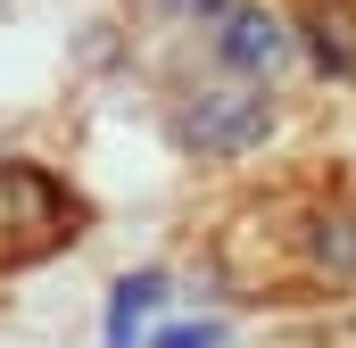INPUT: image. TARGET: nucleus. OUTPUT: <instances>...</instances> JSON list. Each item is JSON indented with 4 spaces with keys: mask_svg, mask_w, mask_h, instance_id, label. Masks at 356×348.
Here are the masks:
<instances>
[{
    "mask_svg": "<svg viewBox=\"0 0 356 348\" xmlns=\"http://www.w3.org/2000/svg\"><path fill=\"white\" fill-rule=\"evenodd\" d=\"M216 50H224V67H273L282 50H290V33H282V17H266V8H232L224 17V33H216Z\"/></svg>",
    "mask_w": 356,
    "mask_h": 348,
    "instance_id": "2",
    "label": "nucleus"
},
{
    "mask_svg": "<svg viewBox=\"0 0 356 348\" xmlns=\"http://www.w3.org/2000/svg\"><path fill=\"white\" fill-rule=\"evenodd\" d=\"M348 33H356V25L340 17V8H315V58H323V67H340V75L356 67V42H348Z\"/></svg>",
    "mask_w": 356,
    "mask_h": 348,
    "instance_id": "5",
    "label": "nucleus"
},
{
    "mask_svg": "<svg viewBox=\"0 0 356 348\" xmlns=\"http://www.w3.org/2000/svg\"><path fill=\"white\" fill-rule=\"evenodd\" d=\"M315 258H323V274H332V282H356V216H323Z\"/></svg>",
    "mask_w": 356,
    "mask_h": 348,
    "instance_id": "4",
    "label": "nucleus"
},
{
    "mask_svg": "<svg viewBox=\"0 0 356 348\" xmlns=\"http://www.w3.org/2000/svg\"><path fill=\"white\" fill-rule=\"evenodd\" d=\"M216 340H224L216 324H175V332H166V340H158V348H216Z\"/></svg>",
    "mask_w": 356,
    "mask_h": 348,
    "instance_id": "6",
    "label": "nucleus"
},
{
    "mask_svg": "<svg viewBox=\"0 0 356 348\" xmlns=\"http://www.w3.org/2000/svg\"><path fill=\"white\" fill-rule=\"evenodd\" d=\"M158 299H166V282H158V274H133V282L116 290V315H108V348H133V324H141V315H149Z\"/></svg>",
    "mask_w": 356,
    "mask_h": 348,
    "instance_id": "3",
    "label": "nucleus"
},
{
    "mask_svg": "<svg viewBox=\"0 0 356 348\" xmlns=\"http://www.w3.org/2000/svg\"><path fill=\"white\" fill-rule=\"evenodd\" d=\"M266 125H273V100H266V91H199V100H191V141H199L207 158L249 150Z\"/></svg>",
    "mask_w": 356,
    "mask_h": 348,
    "instance_id": "1",
    "label": "nucleus"
}]
</instances>
